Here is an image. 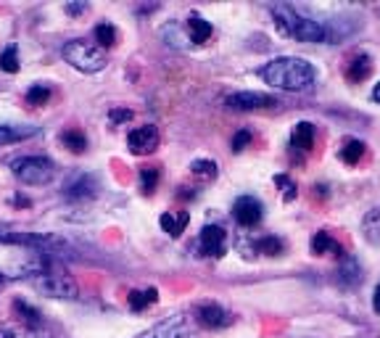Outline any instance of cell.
Returning <instances> with one entry per match:
<instances>
[{
	"label": "cell",
	"mask_w": 380,
	"mask_h": 338,
	"mask_svg": "<svg viewBox=\"0 0 380 338\" xmlns=\"http://www.w3.org/2000/svg\"><path fill=\"white\" fill-rule=\"evenodd\" d=\"M259 77L267 84H272L277 90H288V93H298L314 84V66L307 59L298 56H280V59L267 61L259 69Z\"/></svg>",
	"instance_id": "6da1fadb"
},
{
	"label": "cell",
	"mask_w": 380,
	"mask_h": 338,
	"mask_svg": "<svg viewBox=\"0 0 380 338\" xmlns=\"http://www.w3.org/2000/svg\"><path fill=\"white\" fill-rule=\"evenodd\" d=\"M270 13L275 19V27L291 40H298V43H332L335 40V32L325 22H317L307 13L296 11L293 6L280 3V6H272Z\"/></svg>",
	"instance_id": "7a4b0ae2"
},
{
	"label": "cell",
	"mask_w": 380,
	"mask_h": 338,
	"mask_svg": "<svg viewBox=\"0 0 380 338\" xmlns=\"http://www.w3.org/2000/svg\"><path fill=\"white\" fill-rule=\"evenodd\" d=\"M27 280L32 283V288H35L37 293H43L48 299H66V302H71V299L80 296V288H77V283H74L71 275L48 270L45 265H43L40 272H35L32 278H27Z\"/></svg>",
	"instance_id": "3957f363"
},
{
	"label": "cell",
	"mask_w": 380,
	"mask_h": 338,
	"mask_svg": "<svg viewBox=\"0 0 380 338\" xmlns=\"http://www.w3.org/2000/svg\"><path fill=\"white\" fill-rule=\"evenodd\" d=\"M64 59L69 61L74 69H80L85 74H95L106 66V53L98 48V45H90L85 40H71L64 45Z\"/></svg>",
	"instance_id": "277c9868"
},
{
	"label": "cell",
	"mask_w": 380,
	"mask_h": 338,
	"mask_svg": "<svg viewBox=\"0 0 380 338\" xmlns=\"http://www.w3.org/2000/svg\"><path fill=\"white\" fill-rule=\"evenodd\" d=\"M11 169H13V177L27 182V185H45V182H50L53 175H56L53 161L45 156H22L13 161Z\"/></svg>",
	"instance_id": "5b68a950"
},
{
	"label": "cell",
	"mask_w": 380,
	"mask_h": 338,
	"mask_svg": "<svg viewBox=\"0 0 380 338\" xmlns=\"http://www.w3.org/2000/svg\"><path fill=\"white\" fill-rule=\"evenodd\" d=\"M0 243H11V246H32V249H61L64 241L50 235V233H3L0 230Z\"/></svg>",
	"instance_id": "8992f818"
},
{
	"label": "cell",
	"mask_w": 380,
	"mask_h": 338,
	"mask_svg": "<svg viewBox=\"0 0 380 338\" xmlns=\"http://www.w3.org/2000/svg\"><path fill=\"white\" fill-rule=\"evenodd\" d=\"M138 338H196V333H193V328L182 314H175V317L159 323V325H154L148 333H142Z\"/></svg>",
	"instance_id": "52a82bcc"
},
{
	"label": "cell",
	"mask_w": 380,
	"mask_h": 338,
	"mask_svg": "<svg viewBox=\"0 0 380 338\" xmlns=\"http://www.w3.org/2000/svg\"><path fill=\"white\" fill-rule=\"evenodd\" d=\"M233 217H235V222L240 228H254L264 217V206L254 196H240L235 204H233Z\"/></svg>",
	"instance_id": "ba28073f"
},
{
	"label": "cell",
	"mask_w": 380,
	"mask_h": 338,
	"mask_svg": "<svg viewBox=\"0 0 380 338\" xmlns=\"http://www.w3.org/2000/svg\"><path fill=\"white\" fill-rule=\"evenodd\" d=\"M127 145L135 156H145V154H154L159 148V130L154 124H142V127H135L130 135H127Z\"/></svg>",
	"instance_id": "9c48e42d"
},
{
	"label": "cell",
	"mask_w": 380,
	"mask_h": 338,
	"mask_svg": "<svg viewBox=\"0 0 380 338\" xmlns=\"http://www.w3.org/2000/svg\"><path fill=\"white\" fill-rule=\"evenodd\" d=\"M227 106L235 111L270 109V106H277V98L264 96V93H254V90H243V93H233V96L227 98Z\"/></svg>",
	"instance_id": "30bf717a"
},
{
	"label": "cell",
	"mask_w": 380,
	"mask_h": 338,
	"mask_svg": "<svg viewBox=\"0 0 380 338\" xmlns=\"http://www.w3.org/2000/svg\"><path fill=\"white\" fill-rule=\"evenodd\" d=\"M201 254L214 256V259L227 254V233L219 225H206L201 230Z\"/></svg>",
	"instance_id": "8fae6325"
},
{
	"label": "cell",
	"mask_w": 380,
	"mask_h": 338,
	"mask_svg": "<svg viewBox=\"0 0 380 338\" xmlns=\"http://www.w3.org/2000/svg\"><path fill=\"white\" fill-rule=\"evenodd\" d=\"M196 320H198L203 328L219 330V328H227L233 323V314L227 312V309H222L219 304H201L198 312H196Z\"/></svg>",
	"instance_id": "7c38bea8"
},
{
	"label": "cell",
	"mask_w": 380,
	"mask_h": 338,
	"mask_svg": "<svg viewBox=\"0 0 380 338\" xmlns=\"http://www.w3.org/2000/svg\"><path fill=\"white\" fill-rule=\"evenodd\" d=\"M95 191H98V180H95L93 175H74L69 182H66V188H64V193L69 196V198H93Z\"/></svg>",
	"instance_id": "4fadbf2b"
},
{
	"label": "cell",
	"mask_w": 380,
	"mask_h": 338,
	"mask_svg": "<svg viewBox=\"0 0 380 338\" xmlns=\"http://www.w3.org/2000/svg\"><path fill=\"white\" fill-rule=\"evenodd\" d=\"M37 133H40V127H35V124H0V145L22 143L27 138H35Z\"/></svg>",
	"instance_id": "5bb4252c"
},
{
	"label": "cell",
	"mask_w": 380,
	"mask_h": 338,
	"mask_svg": "<svg viewBox=\"0 0 380 338\" xmlns=\"http://www.w3.org/2000/svg\"><path fill=\"white\" fill-rule=\"evenodd\" d=\"M370 74H372V59H370L367 53H356L354 59L346 64V80L349 82H365Z\"/></svg>",
	"instance_id": "9a60e30c"
},
{
	"label": "cell",
	"mask_w": 380,
	"mask_h": 338,
	"mask_svg": "<svg viewBox=\"0 0 380 338\" xmlns=\"http://www.w3.org/2000/svg\"><path fill=\"white\" fill-rule=\"evenodd\" d=\"M190 222V212H164L161 217H159V225L164 230L166 235H172V238H180L185 228H188Z\"/></svg>",
	"instance_id": "2e32d148"
},
{
	"label": "cell",
	"mask_w": 380,
	"mask_h": 338,
	"mask_svg": "<svg viewBox=\"0 0 380 338\" xmlns=\"http://www.w3.org/2000/svg\"><path fill=\"white\" fill-rule=\"evenodd\" d=\"M314 124L312 122H298L296 127H293V133H291V145L296 148V151H312V145H314Z\"/></svg>",
	"instance_id": "e0dca14e"
},
{
	"label": "cell",
	"mask_w": 380,
	"mask_h": 338,
	"mask_svg": "<svg viewBox=\"0 0 380 338\" xmlns=\"http://www.w3.org/2000/svg\"><path fill=\"white\" fill-rule=\"evenodd\" d=\"M309 249H312V254H314V256H322V254H335V256L346 259L344 249H341L338 243L332 241V238L328 235V233H325V230H320V233H314V235H312V241H309Z\"/></svg>",
	"instance_id": "ac0fdd59"
},
{
	"label": "cell",
	"mask_w": 380,
	"mask_h": 338,
	"mask_svg": "<svg viewBox=\"0 0 380 338\" xmlns=\"http://www.w3.org/2000/svg\"><path fill=\"white\" fill-rule=\"evenodd\" d=\"M0 338H50L45 328H32V325H22V323H16V325H6L0 328Z\"/></svg>",
	"instance_id": "d6986e66"
},
{
	"label": "cell",
	"mask_w": 380,
	"mask_h": 338,
	"mask_svg": "<svg viewBox=\"0 0 380 338\" xmlns=\"http://www.w3.org/2000/svg\"><path fill=\"white\" fill-rule=\"evenodd\" d=\"M188 32H190V40L196 43V45H203L209 37H212V24L203 19V16H198V13H190L188 16Z\"/></svg>",
	"instance_id": "ffe728a7"
},
{
	"label": "cell",
	"mask_w": 380,
	"mask_h": 338,
	"mask_svg": "<svg viewBox=\"0 0 380 338\" xmlns=\"http://www.w3.org/2000/svg\"><path fill=\"white\" fill-rule=\"evenodd\" d=\"M159 302V291L156 288H145V291H132L130 296H127V304H130L132 312H142V309H148L151 304Z\"/></svg>",
	"instance_id": "44dd1931"
},
{
	"label": "cell",
	"mask_w": 380,
	"mask_h": 338,
	"mask_svg": "<svg viewBox=\"0 0 380 338\" xmlns=\"http://www.w3.org/2000/svg\"><path fill=\"white\" fill-rule=\"evenodd\" d=\"M362 230H365V238H367L370 243L380 246V209H372V212L365 214V219H362Z\"/></svg>",
	"instance_id": "7402d4cb"
},
{
	"label": "cell",
	"mask_w": 380,
	"mask_h": 338,
	"mask_svg": "<svg viewBox=\"0 0 380 338\" xmlns=\"http://www.w3.org/2000/svg\"><path fill=\"white\" fill-rule=\"evenodd\" d=\"M13 314H16V320L22 323V325H32V328H40V312H37L35 307H29L27 302H13Z\"/></svg>",
	"instance_id": "603a6c76"
},
{
	"label": "cell",
	"mask_w": 380,
	"mask_h": 338,
	"mask_svg": "<svg viewBox=\"0 0 380 338\" xmlns=\"http://www.w3.org/2000/svg\"><path fill=\"white\" fill-rule=\"evenodd\" d=\"M338 156H341V161H344V164L354 167V164H359V161H362V156H365V143H362V140H346Z\"/></svg>",
	"instance_id": "cb8c5ba5"
},
{
	"label": "cell",
	"mask_w": 380,
	"mask_h": 338,
	"mask_svg": "<svg viewBox=\"0 0 380 338\" xmlns=\"http://www.w3.org/2000/svg\"><path fill=\"white\" fill-rule=\"evenodd\" d=\"M61 143L66 145L71 154H82L85 148H87V138L80 130H66V133L61 135Z\"/></svg>",
	"instance_id": "d4e9b609"
},
{
	"label": "cell",
	"mask_w": 380,
	"mask_h": 338,
	"mask_svg": "<svg viewBox=\"0 0 380 338\" xmlns=\"http://www.w3.org/2000/svg\"><path fill=\"white\" fill-rule=\"evenodd\" d=\"M338 280L346 283V286H351V283H356V280H362V270H359V265H356V259L346 256L344 267H341V272H338Z\"/></svg>",
	"instance_id": "484cf974"
},
{
	"label": "cell",
	"mask_w": 380,
	"mask_h": 338,
	"mask_svg": "<svg viewBox=\"0 0 380 338\" xmlns=\"http://www.w3.org/2000/svg\"><path fill=\"white\" fill-rule=\"evenodd\" d=\"M95 43L101 45V48H111V45H117V29H114V24H98L95 27Z\"/></svg>",
	"instance_id": "4316f807"
},
{
	"label": "cell",
	"mask_w": 380,
	"mask_h": 338,
	"mask_svg": "<svg viewBox=\"0 0 380 338\" xmlns=\"http://www.w3.org/2000/svg\"><path fill=\"white\" fill-rule=\"evenodd\" d=\"M256 251L267 254V256H280L285 251L283 238H275V235H267V238H259L256 241Z\"/></svg>",
	"instance_id": "83f0119b"
},
{
	"label": "cell",
	"mask_w": 380,
	"mask_h": 338,
	"mask_svg": "<svg viewBox=\"0 0 380 338\" xmlns=\"http://www.w3.org/2000/svg\"><path fill=\"white\" fill-rule=\"evenodd\" d=\"M24 98H27L29 106H45L48 98H50V87H48V84H32Z\"/></svg>",
	"instance_id": "f1b7e54d"
},
{
	"label": "cell",
	"mask_w": 380,
	"mask_h": 338,
	"mask_svg": "<svg viewBox=\"0 0 380 338\" xmlns=\"http://www.w3.org/2000/svg\"><path fill=\"white\" fill-rule=\"evenodd\" d=\"M0 69L8 74L19 72V50H16V45H8L0 53Z\"/></svg>",
	"instance_id": "f546056e"
},
{
	"label": "cell",
	"mask_w": 380,
	"mask_h": 338,
	"mask_svg": "<svg viewBox=\"0 0 380 338\" xmlns=\"http://www.w3.org/2000/svg\"><path fill=\"white\" fill-rule=\"evenodd\" d=\"M190 172H193L196 177H203V180H214V177H217V164L209 161V159H198V161L190 164Z\"/></svg>",
	"instance_id": "4dcf8cb0"
},
{
	"label": "cell",
	"mask_w": 380,
	"mask_h": 338,
	"mask_svg": "<svg viewBox=\"0 0 380 338\" xmlns=\"http://www.w3.org/2000/svg\"><path fill=\"white\" fill-rule=\"evenodd\" d=\"M156 185H159V169L142 167L140 169V191L142 193H154Z\"/></svg>",
	"instance_id": "1f68e13d"
},
{
	"label": "cell",
	"mask_w": 380,
	"mask_h": 338,
	"mask_svg": "<svg viewBox=\"0 0 380 338\" xmlns=\"http://www.w3.org/2000/svg\"><path fill=\"white\" fill-rule=\"evenodd\" d=\"M275 185H280V188H283V198L285 201H293V198H296V182L291 180V177H288V175H275Z\"/></svg>",
	"instance_id": "d6a6232c"
},
{
	"label": "cell",
	"mask_w": 380,
	"mask_h": 338,
	"mask_svg": "<svg viewBox=\"0 0 380 338\" xmlns=\"http://www.w3.org/2000/svg\"><path fill=\"white\" fill-rule=\"evenodd\" d=\"M251 140H254L251 130H238L235 138H233V151H235V154H240V151H243V148H246Z\"/></svg>",
	"instance_id": "836d02e7"
},
{
	"label": "cell",
	"mask_w": 380,
	"mask_h": 338,
	"mask_svg": "<svg viewBox=\"0 0 380 338\" xmlns=\"http://www.w3.org/2000/svg\"><path fill=\"white\" fill-rule=\"evenodd\" d=\"M108 117H111V122H130L132 119V111L130 109H114L111 114H108Z\"/></svg>",
	"instance_id": "e575fe53"
},
{
	"label": "cell",
	"mask_w": 380,
	"mask_h": 338,
	"mask_svg": "<svg viewBox=\"0 0 380 338\" xmlns=\"http://www.w3.org/2000/svg\"><path fill=\"white\" fill-rule=\"evenodd\" d=\"M87 11V3H69L66 6V13H85Z\"/></svg>",
	"instance_id": "d590c367"
},
{
	"label": "cell",
	"mask_w": 380,
	"mask_h": 338,
	"mask_svg": "<svg viewBox=\"0 0 380 338\" xmlns=\"http://www.w3.org/2000/svg\"><path fill=\"white\" fill-rule=\"evenodd\" d=\"M372 309L380 314V283L375 286V293H372Z\"/></svg>",
	"instance_id": "8d00e7d4"
},
{
	"label": "cell",
	"mask_w": 380,
	"mask_h": 338,
	"mask_svg": "<svg viewBox=\"0 0 380 338\" xmlns=\"http://www.w3.org/2000/svg\"><path fill=\"white\" fill-rule=\"evenodd\" d=\"M372 101H375V103H380V82L372 87Z\"/></svg>",
	"instance_id": "74e56055"
},
{
	"label": "cell",
	"mask_w": 380,
	"mask_h": 338,
	"mask_svg": "<svg viewBox=\"0 0 380 338\" xmlns=\"http://www.w3.org/2000/svg\"><path fill=\"white\" fill-rule=\"evenodd\" d=\"M0 283H3V275H0Z\"/></svg>",
	"instance_id": "f35d334b"
}]
</instances>
